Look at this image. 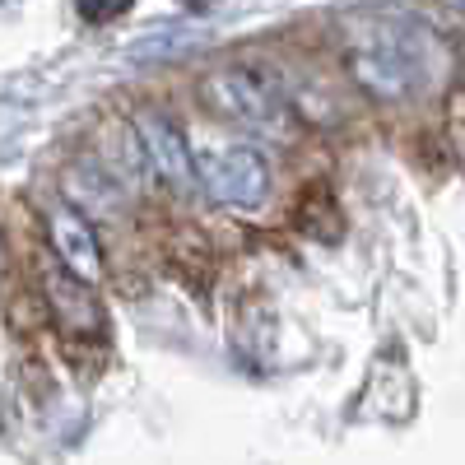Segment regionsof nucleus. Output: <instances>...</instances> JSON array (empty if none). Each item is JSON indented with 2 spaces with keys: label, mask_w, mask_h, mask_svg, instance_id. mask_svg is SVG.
<instances>
[{
  "label": "nucleus",
  "mask_w": 465,
  "mask_h": 465,
  "mask_svg": "<svg viewBox=\"0 0 465 465\" xmlns=\"http://www.w3.org/2000/svg\"><path fill=\"white\" fill-rule=\"evenodd\" d=\"M442 43L419 19H372L359 28L349 70L377 98H410L423 84H433L442 65Z\"/></svg>",
  "instance_id": "nucleus-1"
},
{
  "label": "nucleus",
  "mask_w": 465,
  "mask_h": 465,
  "mask_svg": "<svg viewBox=\"0 0 465 465\" xmlns=\"http://www.w3.org/2000/svg\"><path fill=\"white\" fill-rule=\"evenodd\" d=\"M47 232H52V252H56L65 275L84 280V284L103 280V252H98V232L89 228V219H80L74 210L56 205L47 214Z\"/></svg>",
  "instance_id": "nucleus-5"
},
{
  "label": "nucleus",
  "mask_w": 465,
  "mask_h": 465,
  "mask_svg": "<svg viewBox=\"0 0 465 465\" xmlns=\"http://www.w3.org/2000/svg\"><path fill=\"white\" fill-rule=\"evenodd\" d=\"M74 10H80L89 24H107V19H116V15H126L131 0H74Z\"/></svg>",
  "instance_id": "nucleus-7"
},
{
  "label": "nucleus",
  "mask_w": 465,
  "mask_h": 465,
  "mask_svg": "<svg viewBox=\"0 0 465 465\" xmlns=\"http://www.w3.org/2000/svg\"><path fill=\"white\" fill-rule=\"evenodd\" d=\"M0 261H5V247H0Z\"/></svg>",
  "instance_id": "nucleus-8"
},
{
  "label": "nucleus",
  "mask_w": 465,
  "mask_h": 465,
  "mask_svg": "<svg viewBox=\"0 0 465 465\" xmlns=\"http://www.w3.org/2000/svg\"><path fill=\"white\" fill-rule=\"evenodd\" d=\"M43 284H47V298H52V312H56L70 331H98L103 307H98V298H94V284L74 280V275H61V270H47Z\"/></svg>",
  "instance_id": "nucleus-6"
},
{
  "label": "nucleus",
  "mask_w": 465,
  "mask_h": 465,
  "mask_svg": "<svg viewBox=\"0 0 465 465\" xmlns=\"http://www.w3.org/2000/svg\"><path fill=\"white\" fill-rule=\"evenodd\" d=\"M131 135L144 153V163L159 173V182H168L173 191L196 186V153H191V144H186V135L173 116L144 107V112L131 116Z\"/></svg>",
  "instance_id": "nucleus-4"
},
{
  "label": "nucleus",
  "mask_w": 465,
  "mask_h": 465,
  "mask_svg": "<svg viewBox=\"0 0 465 465\" xmlns=\"http://www.w3.org/2000/svg\"><path fill=\"white\" fill-rule=\"evenodd\" d=\"M205 103L219 116H228L232 126H247V131H280L284 126V103L275 98V89L242 65L214 70L205 80Z\"/></svg>",
  "instance_id": "nucleus-2"
},
{
  "label": "nucleus",
  "mask_w": 465,
  "mask_h": 465,
  "mask_svg": "<svg viewBox=\"0 0 465 465\" xmlns=\"http://www.w3.org/2000/svg\"><path fill=\"white\" fill-rule=\"evenodd\" d=\"M196 182H205V191L223 205H238V210H256L270 191V168L256 149L247 144H228L214 149L210 159L196 163Z\"/></svg>",
  "instance_id": "nucleus-3"
}]
</instances>
